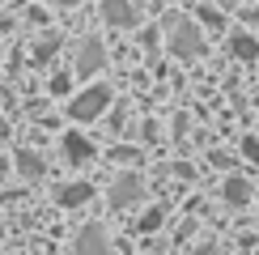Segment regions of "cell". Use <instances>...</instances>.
<instances>
[{
	"label": "cell",
	"instance_id": "cell-16",
	"mask_svg": "<svg viewBox=\"0 0 259 255\" xmlns=\"http://www.w3.org/2000/svg\"><path fill=\"white\" fill-rule=\"evenodd\" d=\"M242 153L251 157V162H259V141L255 136H242Z\"/></svg>",
	"mask_w": 259,
	"mask_h": 255
},
{
	"label": "cell",
	"instance_id": "cell-9",
	"mask_svg": "<svg viewBox=\"0 0 259 255\" xmlns=\"http://www.w3.org/2000/svg\"><path fill=\"white\" fill-rule=\"evenodd\" d=\"M17 175L26 179V183H34V179L42 175V157L30 153V149H21V153H17Z\"/></svg>",
	"mask_w": 259,
	"mask_h": 255
},
{
	"label": "cell",
	"instance_id": "cell-3",
	"mask_svg": "<svg viewBox=\"0 0 259 255\" xmlns=\"http://www.w3.org/2000/svg\"><path fill=\"white\" fill-rule=\"evenodd\" d=\"M106 106H111V85H90L85 94H77L68 102V115L72 119H98Z\"/></svg>",
	"mask_w": 259,
	"mask_h": 255
},
{
	"label": "cell",
	"instance_id": "cell-11",
	"mask_svg": "<svg viewBox=\"0 0 259 255\" xmlns=\"http://www.w3.org/2000/svg\"><path fill=\"white\" fill-rule=\"evenodd\" d=\"M225 200L230 204H246L251 200V183L246 179H225Z\"/></svg>",
	"mask_w": 259,
	"mask_h": 255
},
{
	"label": "cell",
	"instance_id": "cell-20",
	"mask_svg": "<svg viewBox=\"0 0 259 255\" xmlns=\"http://www.w3.org/2000/svg\"><path fill=\"white\" fill-rule=\"evenodd\" d=\"M5 170H9V157H0V175H5Z\"/></svg>",
	"mask_w": 259,
	"mask_h": 255
},
{
	"label": "cell",
	"instance_id": "cell-18",
	"mask_svg": "<svg viewBox=\"0 0 259 255\" xmlns=\"http://www.w3.org/2000/svg\"><path fill=\"white\" fill-rule=\"evenodd\" d=\"M5 136H9V123H5V115H0V141H5Z\"/></svg>",
	"mask_w": 259,
	"mask_h": 255
},
{
	"label": "cell",
	"instance_id": "cell-8",
	"mask_svg": "<svg viewBox=\"0 0 259 255\" xmlns=\"http://www.w3.org/2000/svg\"><path fill=\"white\" fill-rule=\"evenodd\" d=\"M85 200H94V183H64V187H56V204L60 208H77V204H85Z\"/></svg>",
	"mask_w": 259,
	"mask_h": 255
},
{
	"label": "cell",
	"instance_id": "cell-7",
	"mask_svg": "<svg viewBox=\"0 0 259 255\" xmlns=\"http://www.w3.org/2000/svg\"><path fill=\"white\" fill-rule=\"evenodd\" d=\"M60 153H64V162L81 166V162H90V157H94V145L85 141L81 132H68V136H64V141H60Z\"/></svg>",
	"mask_w": 259,
	"mask_h": 255
},
{
	"label": "cell",
	"instance_id": "cell-10",
	"mask_svg": "<svg viewBox=\"0 0 259 255\" xmlns=\"http://www.w3.org/2000/svg\"><path fill=\"white\" fill-rule=\"evenodd\" d=\"M230 56L234 60H255L259 56V42L251 34H230Z\"/></svg>",
	"mask_w": 259,
	"mask_h": 255
},
{
	"label": "cell",
	"instance_id": "cell-4",
	"mask_svg": "<svg viewBox=\"0 0 259 255\" xmlns=\"http://www.w3.org/2000/svg\"><path fill=\"white\" fill-rule=\"evenodd\" d=\"M77 255H115V251H111V238L102 234L98 221H90V226L77 234Z\"/></svg>",
	"mask_w": 259,
	"mask_h": 255
},
{
	"label": "cell",
	"instance_id": "cell-2",
	"mask_svg": "<svg viewBox=\"0 0 259 255\" xmlns=\"http://www.w3.org/2000/svg\"><path fill=\"white\" fill-rule=\"evenodd\" d=\"M106 200H111V208H132L145 200V179L136 175V170H123V175H115L111 191H106Z\"/></svg>",
	"mask_w": 259,
	"mask_h": 255
},
{
	"label": "cell",
	"instance_id": "cell-15",
	"mask_svg": "<svg viewBox=\"0 0 259 255\" xmlns=\"http://www.w3.org/2000/svg\"><path fill=\"white\" fill-rule=\"evenodd\" d=\"M51 94H60V98L68 94V72H56V77H51Z\"/></svg>",
	"mask_w": 259,
	"mask_h": 255
},
{
	"label": "cell",
	"instance_id": "cell-13",
	"mask_svg": "<svg viewBox=\"0 0 259 255\" xmlns=\"http://www.w3.org/2000/svg\"><path fill=\"white\" fill-rule=\"evenodd\" d=\"M56 47H60V42H56V38H42V42H38V47H34V64H47L51 56H56Z\"/></svg>",
	"mask_w": 259,
	"mask_h": 255
},
{
	"label": "cell",
	"instance_id": "cell-12",
	"mask_svg": "<svg viewBox=\"0 0 259 255\" xmlns=\"http://www.w3.org/2000/svg\"><path fill=\"white\" fill-rule=\"evenodd\" d=\"M157 226H161V208H149V212H145V217H140V221H136V230H140V234H153Z\"/></svg>",
	"mask_w": 259,
	"mask_h": 255
},
{
	"label": "cell",
	"instance_id": "cell-19",
	"mask_svg": "<svg viewBox=\"0 0 259 255\" xmlns=\"http://www.w3.org/2000/svg\"><path fill=\"white\" fill-rule=\"evenodd\" d=\"M251 21H255V26H259V5H255V9H251Z\"/></svg>",
	"mask_w": 259,
	"mask_h": 255
},
{
	"label": "cell",
	"instance_id": "cell-17",
	"mask_svg": "<svg viewBox=\"0 0 259 255\" xmlns=\"http://www.w3.org/2000/svg\"><path fill=\"white\" fill-rule=\"evenodd\" d=\"M47 5H60V9H72L77 0H47Z\"/></svg>",
	"mask_w": 259,
	"mask_h": 255
},
{
	"label": "cell",
	"instance_id": "cell-1",
	"mask_svg": "<svg viewBox=\"0 0 259 255\" xmlns=\"http://www.w3.org/2000/svg\"><path fill=\"white\" fill-rule=\"evenodd\" d=\"M166 42H170V56H179V60H196L200 56V26L191 17H179V13H170L166 17Z\"/></svg>",
	"mask_w": 259,
	"mask_h": 255
},
{
	"label": "cell",
	"instance_id": "cell-14",
	"mask_svg": "<svg viewBox=\"0 0 259 255\" xmlns=\"http://www.w3.org/2000/svg\"><path fill=\"white\" fill-rule=\"evenodd\" d=\"M200 17H204V26H208V30H217L221 21H225V17L217 13V9H212V5H204V9H200Z\"/></svg>",
	"mask_w": 259,
	"mask_h": 255
},
{
	"label": "cell",
	"instance_id": "cell-5",
	"mask_svg": "<svg viewBox=\"0 0 259 255\" xmlns=\"http://www.w3.org/2000/svg\"><path fill=\"white\" fill-rule=\"evenodd\" d=\"M102 21L106 26H119V30H136V9L132 0H102Z\"/></svg>",
	"mask_w": 259,
	"mask_h": 255
},
{
	"label": "cell",
	"instance_id": "cell-6",
	"mask_svg": "<svg viewBox=\"0 0 259 255\" xmlns=\"http://www.w3.org/2000/svg\"><path fill=\"white\" fill-rule=\"evenodd\" d=\"M102 64H106L102 38H85L81 51H77V72H81V77H94V72H102Z\"/></svg>",
	"mask_w": 259,
	"mask_h": 255
}]
</instances>
